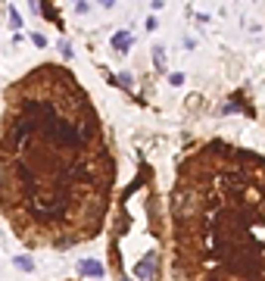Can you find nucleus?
<instances>
[{
	"label": "nucleus",
	"mask_w": 265,
	"mask_h": 281,
	"mask_svg": "<svg viewBox=\"0 0 265 281\" xmlns=\"http://www.w3.org/2000/svg\"><path fill=\"white\" fill-rule=\"evenodd\" d=\"M78 269H82L85 275H103V266H100V263H94V260H85Z\"/></svg>",
	"instance_id": "nucleus-1"
},
{
	"label": "nucleus",
	"mask_w": 265,
	"mask_h": 281,
	"mask_svg": "<svg viewBox=\"0 0 265 281\" xmlns=\"http://www.w3.org/2000/svg\"><path fill=\"white\" fill-rule=\"evenodd\" d=\"M16 266H19V269H31V260H25V256H19V260H16Z\"/></svg>",
	"instance_id": "nucleus-2"
}]
</instances>
